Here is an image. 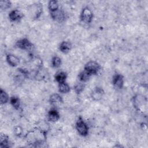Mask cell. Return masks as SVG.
Here are the masks:
<instances>
[{"label":"cell","mask_w":148,"mask_h":148,"mask_svg":"<svg viewBox=\"0 0 148 148\" xmlns=\"http://www.w3.org/2000/svg\"><path fill=\"white\" fill-rule=\"evenodd\" d=\"M91 76V75H90L87 71H86L85 70H84L83 71L81 72L79 75V78L80 79V81L84 82L87 81L90 77Z\"/></svg>","instance_id":"19"},{"label":"cell","mask_w":148,"mask_h":148,"mask_svg":"<svg viewBox=\"0 0 148 148\" xmlns=\"http://www.w3.org/2000/svg\"><path fill=\"white\" fill-rule=\"evenodd\" d=\"M84 87V86L83 84H81V83L76 85L75 87V88H74L75 92H76V93H77V94L80 93V92L83 90Z\"/></svg>","instance_id":"24"},{"label":"cell","mask_w":148,"mask_h":148,"mask_svg":"<svg viewBox=\"0 0 148 148\" xmlns=\"http://www.w3.org/2000/svg\"><path fill=\"white\" fill-rule=\"evenodd\" d=\"M71 44L67 41H63L60 45V50L64 53H67L71 49Z\"/></svg>","instance_id":"14"},{"label":"cell","mask_w":148,"mask_h":148,"mask_svg":"<svg viewBox=\"0 0 148 148\" xmlns=\"http://www.w3.org/2000/svg\"><path fill=\"white\" fill-rule=\"evenodd\" d=\"M0 98H1V103L2 105L7 103V102L9 100V97L8 94L2 89H1L0 90Z\"/></svg>","instance_id":"20"},{"label":"cell","mask_w":148,"mask_h":148,"mask_svg":"<svg viewBox=\"0 0 148 148\" xmlns=\"http://www.w3.org/2000/svg\"><path fill=\"white\" fill-rule=\"evenodd\" d=\"M60 119L59 112L56 109H51L48 113V119L52 122H56Z\"/></svg>","instance_id":"10"},{"label":"cell","mask_w":148,"mask_h":148,"mask_svg":"<svg viewBox=\"0 0 148 148\" xmlns=\"http://www.w3.org/2000/svg\"><path fill=\"white\" fill-rule=\"evenodd\" d=\"M76 128L78 133L83 136H85L88 134V128L81 117H79L76 121Z\"/></svg>","instance_id":"3"},{"label":"cell","mask_w":148,"mask_h":148,"mask_svg":"<svg viewBox=\"0 0 148 148\" xmlns=\"http://www.w3.org/2000/svg\"><path fill=\"white\" fill-rule=\"evenodd\" d=\"M29 10L31 12V13L33 14L35 18H38L42 13V6L40 3H34L31 6Z\"/></svg>","instance_id":"6"},{"label":"cell","mask_w":148,"mask_h":148,"mask_svg":"<svg viewBox=\"0 0 148 148\" xmlns=\"http://www.w3.org/2000/svg\"><path fill=\"white\" fill-rule=\"evenodd\" d=\"M14 133L16 135L20 136L22 133V128L20 126H17L14 128Z\"/></svg>","instance_id":"25"},{"label":"cell","mask_w":148,"mask_h":148,"mask_svg":"<svg viewBox=\"0 0 148 148\" xmlns=\"http://www.w3.org/2000/svg\"><path fill=\"white\" fill-rule=\"evenodd\" d=\"M25 137L28 143L36 145L37 146V144L43 143L44 139L46 138V134L43 130L37 129L27 133Z\"/></svg>","instance_id":"1"},{"label":"cell","mask_w":148,"mask_h":148,"mask_svg":"<svg viewBox=\"0 0 148 148\" xmlns=\"http://www.w3.org/2000/svg\"><path fill=\"white\" fill-rule=\"evenodd\" d=\"M10 103L11 105L16 109H18L20 107V99L18 97L13 96L12 97L10 98Z\"/></svg>","instance_id":"21"},{"label":"cell","mask_w":148,"mask_h":148,"mask_svg":"<svg viewBox=\"0 0 148 148\" xmlns=\"http://www.w3.org/2000/svg\"><path fill=\"white\" fill-rule=\"evenodd\" d=\"M48 8L49 10L50 11V13L54 12L58 10L59 9V4L58 1L56 0L50 1L48 3Z\"/></svg>","instance_id":"16"},{"label":"cell","mask_w":148,"mask_h":148,"mask_svg":"<svg viewBox=\"0 0 148 148\" xmlns=\"http://www.w3.org/2000/svg\"><path fill=\"white\" fill-rule=\"evenodd\" d=\"M66 73L64 72L61 71L56 73L55 76V79L56 82H57L59 84L65 82V80L66 79Z\"/></svg>","instance_id":"15"},{"label":"cell","mask_w":148,"mask_h":148,"mask_svg":"<svg viewBox=\"0 0 148 148\" xmlns=\"http://www.w3.org/2000/svg\"><path fill=\"white\" fill-rule=\"evenodd\" d=\"M58 90L61 93H67L70 91V86L65 82L60 83L58 86Z\"/></svg>","instance_id":"17"},{"label":"cell","mask_w":148,"mask_h":148,"mask_svg":"<svg viewBox=\"0 0 148 148\" xmlns=\"http://www.w3.org/2000/svg\"><path fill=\"white\" fill-rule=\"evenodd\" d=\"M17 46L22 50H30L32 47V43L26 38L18 40L16 43Z\"/></svg>","instance_id":"5"},{"label":"cell","mask_w":148,"mask_h":148,"mask_svg":"<svg viewBox=\"0 0 148 148\" xmlns=\"http://www.w3.org/2000/svg\"><path fill=\"white\" fill-rule=\"evenodd\" d=\"M50 13L51 17L57 21L61 22L64 19V14L61 11L59 10V9L54 12H51Z\"/></svg>","instance_id":"13"},{"label":"cell","mask_w":148,"mask_h":148,"mask_svg":"<svg viewBox=\"0 0 148 148\" xmlns=\"http://www.w3.org/2000/svg\"><path fill=\"white\" fill-rule=\"evenodd\" d=\"M103 94V91L101 88H96L91 94L92 98L95 101H99L100 100Z\"/></svg>","instance_id":"12"},{"label":"cell","mask_w":148,"mask_h":148,"mask_svg":"<svg viewBox=\"0 0 148 148\" xmlns=\"http://www.w3.org/2000/svg\"><path fill=\"white\" fill-rule=\"evenodd\" d=\"M61 64V60L60 57L57 56H55L52 58L51 60V65L54 68H58L60 66Z\"/></svg>","instance_id":"22"},{"label":"cell","mask_w":148,"mask_h":148,"mask_svg":"<svg viewBox=\"0 0 148 148\" xmlns=\"http://www.w3.org/2000/svg\"><path fill=\"white\" fill-rule=\"evenodd\" d=\"M1 147H9V138L5 134L1 135Z\"/></svg>","instance_id":"18"},{"label":"cell","mask_w":148,"mask_h":148,"mask_svg":"<svg viewBox=\"0 0 148 148\" xmlns=\"http://www.w3.org/2000/svg\"><path fill=\"white\" fill-rule=\"evenodd\" d=\"M92 12L89 8L86 7L83 9L80 14V19L82 21L86 23H90L92 21Z\"/></svg>","instance_id":"4"},{"label":"cell","mask_w":148,"mask_h":148,"mask_svg":"<svg viewBox=\"0 0 148 148\" xmlns=\"http://www.w3.org/2000/svg\"><path fill=\"white\" fill-rule=\"evenodd\" d=\"M1 8L2 9H6L11 6V2L9 1H1L0 2Z\"/></svg>","instance_id":"23"},{"label":"cell","mask_w":148,"mask_h":148,"mask_svg":"<svg viewBox=\"0 0 148 148\" xmlns=\"http://www.w3.org/2000/svg\"><path fill=\"white\" fill-rule=\"evenodd\" d=\"M6 61L8 63L12 66H17L20 62L19 58L14 55L8 54L6 56Z\"/></svg>","instance_id":"11"},{"label":"cell","mask_w":148,"mask_h":148,"mask_svg":"<svg viewBox=\"0 0 148 148\" xmlns=\"http://www.w3.org/2000/svg\"><path fill=\"white\" fill-rule=\"evenodd\" d=\"M62 102V97L58 94H53L50 97V103L53 106H58Z\"/></svg>","instance_id":"7"},{"label":"cell","mask_w":148,"mask_h":148,"mask_svg":"<svg viewBox=\"0 0 148 148\" xmlns=\"http://www.w3.org/2000/svg\"><path fill=\"white\" fill-rule=\"evenodd\" d=\"M22 17L23 14L18 10H13L11 11L9 14V19L13 22L18 21L22 18Z\"/></svg>","instance_id":"9"},{"label":"cell","mask_w":148,"mask_h":148,"mask_svg":"<svg viewBox=\"0 0 148 148\" xmlns=\"http://www.w3.org/2000/svg\"><path fill=\"white\" fill-rule=\"evenodd\" d=\"M113 85L119 88H122L124 85V77L120 74H116L113 78Z\"/></svg>","instance_id":"8"},{"label":"cell","mask_w":148,"mask_h":148,"mask_svg":"<svg viewBox=\"0 0 148 148\" xmlns=\"http://www.w3.org/2000/svg\"><path fill=\"white\" fill-rule=\"evenodd\" d=\"M90 75H97L101 70L100 65L95 61H88L84 66V69Z\"/></svg>","instance_id":"2"}]
</instances>
